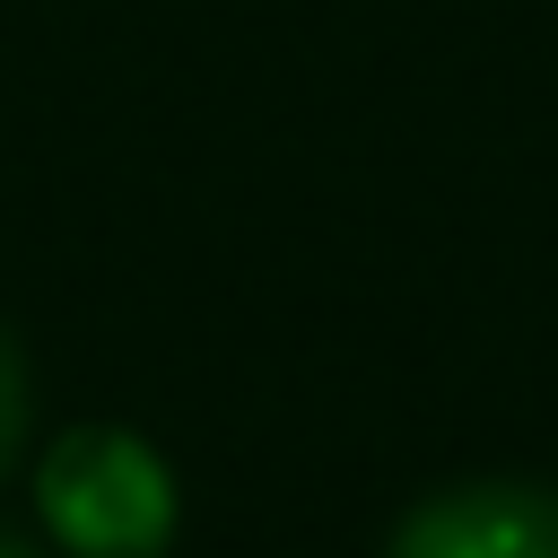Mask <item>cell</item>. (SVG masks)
<instances>
[{"label": "cell", "instance_id": "1", "mask_svg": "<svg viewBox=\"0 0 558 558\" xmlns=\"http://www.w3.org/2000/svg\"><path fill=\"white\" fill-rule=\"evenodd\" d=\"M44 523L78 558H157L174 541V480L122 427H78L44 453Z\"/></svg>", "mask_w": 558, "mask_h": 558}, {"label": "cell", "instance_id": "2", "mask_svg": "<svg viewBox=\"0 0 558 558\" xmlns=\"http://www.w3.org/2000/svg\"><path fill=\"white\" fill-rule=\"evenodd\" d=\"M384 558H558V488L471 480L401 514Z\"/></svg>", "mask_w": 558, "mask_h": 558}, {"label": "cell", "instance_id": "3", "mask_svg": "<svg viewBox=\"0 0 558 558\" xmlns=\"http://www.w3.org/2000/svg\"><path fill=\"white\" fill-rule=\"evenodd\" d=\"M17 436H26V366H17V349L0 340V471H9Z\"/></svg>", "mask_w": 558, "mask_h": 558}, {"label": "cell", "instance_id": "4", "mask_svg": "<svg viewBox=\"0 0 558 558\" xmlns=\"http://www.w3.org/2000/svg\"><path fill=\"white\" fill-rule=\"evenodd\" d=\"M0 558H35V549H26V541H9V532H0Z\"/></svg>", "mask_w": 558, "mask_h": 558}]
</instances>
